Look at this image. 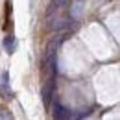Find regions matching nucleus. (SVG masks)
I'll list each match as a JSON object with an SVG mask.
<instances>
[{
	"mask_svg": "<svg viewBox=\"0 0 120 120\" xmlns=\"http://www.w3.org/2000/svg\"><path fill=\"white\" fill-rule=\"evenodd\" d=\"M68 2H70V0H52L50 11H52V9H65V8H68Z\"/></svg>",
	"mask_w": 120,
	"mask_h": 120,
	"instance_id": "1",
	"label": "nucleus"
},
{
	"mask_svg": "<svg viewBox=\"0 0 120 120\" xmlns=\"http://www.w3.org/2000/svg\"><path fill=\"white\" fill-rule=\"evenodd\" d=\"M54 116H56V118H67L68 113H67V109H63L61 105H56V113H54Z\"/></svg>",
	"mask_w": 120,
	"mask_h": 120,
	"instance_id": "2",
	"label": "nucleus"
},
{
	"mask_svg": "<svg viewBox=\"0 0 120 120\" xmlns=\"http://www.w3.org/2000/svg\"><path fill=\"white\" fill-rule=\"evenodd\" d=\"M13 43H15V41H13V35H8V37H6V41H4V46L11 52V50H13Z\"/></svg>",
	"mask_w": 120,
	"mask_h": 120,
	"instance_id": "3",
	"label": "nucleus"
},
{
	"mask_svg": "<svg viewBox=\"0 0 120 120\" xmlns=\"http://www.w3.org/2000/svg\"><path fill=\"white\" fill-rule=\"evenodd\" d=\"M0 118H11V115H8V113H0Z\"/></svg>",
	"mask_w": 120,
	"mask_h": 120,
	"instance_id": "4",
	"label": "nucleus"
}]
</instances>
